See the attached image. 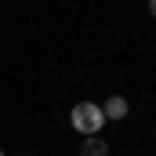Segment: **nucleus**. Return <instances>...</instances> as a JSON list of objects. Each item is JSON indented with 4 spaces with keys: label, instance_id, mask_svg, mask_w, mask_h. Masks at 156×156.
Segmentation results:
<instances>
[{
    "label": "nucleus",
    "instance_id": "f257e3e1",
    "mask_svg": "<svg viewBox=\"0 0 156 156\" xmlns=\"http://www.w3.org/2000/svg\"><path fill=\"white\" fill-rule=\"evenodd\" d=\"M102 123H105L102 105H94V102H76L73 105V127H76L80 134H98Z\"/></svg>",
    "mask_w": 156,
    "mask_h": 156
},
{
    "label": "nucleus",
    "instance_id": "f03ea898",
    "mask_svg": "<svg viewBox=\"0 0 156 156\" xmlns=\"http://www.w3.org/2000/svg\"><path fill=\"white\" fill-rule=\"evenodd\" d=\"M102 113H105V120H120V116H127V102H123L120 94H113V98L102 105Z\"/></svg>",
    "mask_w": 156,
    "mask_h": 156
},
{
    "label": "nucleus",
    "instance_id": "7ed1b4c3",
    "mask_svg": "<svg viewBox=\"0 0 156 156\" xmlns=\"http://www.w3.org/2000/svg\"><path fill=\"white\" fill-rule=\"evenodd\" d=\"M105 149H109V145H105L102 138H87V142L80 145V156H105Z\"/></svg>",
    "mask_w": 156,
    "mask_h": 156
},
{
    "label": "nucleus",
    "instance_id": "20e7f679",
    "mask_svg": "<svg viewBox=\"0 0 156 156\" xmlns=\"http://www.w3.org/2000/svg\"><path fill=\"white\" fill-rule=\"evenodd\" d=\"M149 11H153V15H156V0H149Z\"/></svg>",
    "mask_w": 156,
    "mask_h": 156
},
{
    "label": "nucleus",
    "instance_id": "39448f33",
    "mask_svg": "<svg viewBox=\"0 0 156 156\" xmlns=\"http://www.w3.org/2000/svg\"><path fill=\"white\" fill-rule=\"evenodd\" d=\"M0 156H4V149H0Z\"/></svg>",
    "mask_w": 156,
    "mask_h": 156
}]
</instances>
